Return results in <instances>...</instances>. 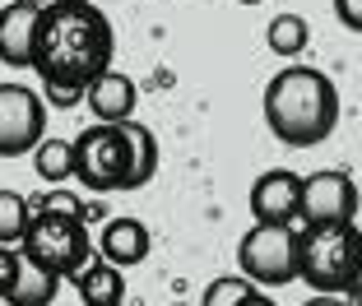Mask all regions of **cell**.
<instances>
[{
  "label": "cell",
  "mask_w": 362,
  "mask_h": 306,
  "mask_svg": "<svg viewBox=\"0 0 362 306\" xmlns=\"http://www.w3.org/2000/svg\"><path fill=\"white\" fill-rule=\"evenodd\" d=\"M117 56V33L112 19L98 10L93 0H52L37 14V33H33V61L42 88H70L84 93L98 74Z\"/></svg>",
  "instance_id": "cell-1"
},
{
  "label": "cell",
  "mask_w": 362,
  "mask_h": 306,
  "mask_svg": "<svg viewBox=\"0 0 362 306\" xmlns=\"http://www.w3.org/2000/svg\"><path fill=\"white\" fill-rule=\"evenodd\" d=\"M158 177V139L149 126L130 121H93L75 135V181L93 195L144 190Z\"/></svg>",
  "instance_id": "cell-2"
},
{
  "label": "cell",
  "mask_w": 362,
  "mask_h": 306,
  "mask_svg": "<svg viewBox=\"0 0 362 306\" xmlns=\"http://www.w3.org/2000/svg\"><path fill=\"white\" fill-rule=\"evenodd\" d=\"M265 126L288 148H316L339 126V88L316 65H284L260 98Z\"/></svg>",
  "instance_id": "cell-3"
},
{
  "label": "cell",
  "mask_w": 362,
  "mask_h": 306,
  "mask_svg": "<svg viewBox=\"0 0 362 306\" xmlns=\"http://www.w3.org/2000/svg\"><path fill=\"white\" fill-rule=\"evenodd\" d=\"M362 264V228L358 218L302 223L298 228V278L316 293H344ZM353 302V297H349Z\"/></svg>",
  "instance_id": "cell-4"
},
{
  "label": "cell",
  "mask_w": 362,
  "mask_h": 306,
  "mask_svg": "<svg viewBox=\"0 0 362 306\" xmlns=\"http://www.w3.org/2000/svg\"><path fill=\"white\" fill-rule=\"evenodd\" d=\"M19 251H23V260L52 269L61 283L65 278H79L84 264L98 255L93 242H88L84 218H65V213H52V209H37L28 218V233H23Z\"/></svg>",
  "instance_id": "cell-5"
},
{
  "label": "cell",
  "mask_w": 362,
  "mask_h": 306,
  "mask_svg": "<svg viewBox=\"0 0 362 306\" xmlns=\"http://www.w3.org/2000/svg\"><path fill=\"white\" fill-rule=\"evenodd\" d=\"M237 264L260 288L298 283V223H251L237 242Z\"/></svg>",
  "instance_id": "cell-6"
},
{
  "label": "cell",
  "mask_w": 362,
  "mask_h": 306,
  "mask_svg": "<svg viewBox=\"0 0 362 306\" xmlns=\"http://www.w3.org/2000/svg\"><path fill=\"white\" fill-rule=\"evenodd\" d=\"M47 139V98L19 79L0 84V158H28Z\"/></svg>",
  "instance_id": "cell-7"
},
{
  "label": "cell",
  "mask_w": 362,
  "mask_h": 306,
  "mask_svg": "<svg viewBox=\"0 0 362 306\" xmlns=\"http://www.w3.org/2000/svg\"><path fill=\"white\" fill-rule=\"evenodd\" d=\"M362 209V190L349 172H311L302 177V209L298 223H334V218H358Z\"/></svg>",
  "instance_id": "cell-8"
},
{
  "label": "cell",
  "mask_w": 362,
  "mask_h": 306,
  "mask_svg": "<svg viewBox=\"0 0 362 306\" xmlns=\"http://www.w3.org/2000/svg\"><path fill=\"white\" fill-rule=\"evenodd\" d=\"M302 209V177L293 167H269L251 186V213L260 223H298Z\"/></svg>",
  "instance_id": "cell-9"
},
{
  "label": "cell",
  "mask_w": 362,
  "mask_h": 306,
  "mask_svg": "<svg viewBox=\"0 0 362 306\" xmlns=\"http://www.w3.org/2000/svg\"><path fill=\"white\" fill-rule=\"evenodd\" d=\"M37 14H42V5H33V0H10V5L0 10V65L28 70Z\"/></svg>",
  "instance_id": "cell-10"
},
{
  "label": "cell",
  "mask_w": 362,
  "mask_h": 306,
  "mask_svg": "<svg viewBox=\"0 0 362 306\" xmlns=\"http://www.w3.org/2000/svg\"><path fill=\"white\" fill-rule=\"evenodd\" d=\"M135 102H139L135 79L121 74V70H112V65H107L93 84L84 88V107L93 112L98 121H130V117H135Z\"/></svg>",
  "instance_id": "cell-11"
},
{
  "label": "cell",
  "mask_w": 362,
  "mask_h": 306,
  "mask_svg": "<svg viewBox=\"0 0 362 306\" xmlns=\"http://www.w3.org/2000/svg\"><path fill=\"white\" fill-rule=\"evenodd\" d=\"M98 255L112 260V264H121V269L149 260V228H144L139 218H130V213H121V218H112L103 228V237H98Z\"/></svg>",
  "instance_id": "cell-12"
},
{
  "label": "cell",
  "mask_w": 362,
  "mask_h": 306,
  "mask_svg": "<svg viewBox=\"0 0 362 306\" xmlns=\"http://www.w3.org/2000/svg\"><path fill=\"white\" fill-rule=\"evenodd\" d=\"M84 306H121L126 302V269L112 260H88L84 274L75 278Z\"/></svg>",
  "instance_id": "cell-13"
},
{
  "label": "cell",
  "mask_w": 362,
  "mask_h": 306,
  "mask_svg": "<svg viewBox=\"0 0 362 306\" xmlns=\"http://www.w3.org/2000/svg\"><path fill=\"white\" fill-rule=\"evenodd\" d=\"M265 47L279 56V61H298L302 52L311 47V23L302 19V14H274L269 19V28H265Z\"/></svg>",
  "instance_id": "cell-14"
},
{
  "label": "cell",
  "mask_w": 362,
  "mask_h": 306,
  "mask_svg": "<svg viewBox=\"0 0 362 306\" xmlns=\"http://www.w3.org/2000/svg\"><path fill=\"white\" fill-rule=\"evenodd\" d=\"M204 306H269V297L260 293L256 278H246V274H223V278H214L209 288L200 293Z\"/></svg>",
  "instance_id": "cell-15"
},
{
  "label": "cell",
  "mask_w": 362,
  "mask_h": 306,
  "mask_svg": "<svg viewBox=\"0 0 362 306\" xmlns=\"http://www.w3.org/2000/svg\"><path fill=\"white\" fill-rule=\"evenodd\" d=\"M56 288H61V278H56L52 269L23 260L19 283H14V293H10V306H52L56 302Z\"/></svg>",
  "instance_id": "cell-16"
},
{
  "label": "cell",
  "mask_w": 362,
  "mask_h": 306,
  "mask_svg": "<svg viewBox=\"0 0 362 306\" xmlns=\"http://www.w3.org/2000/svg\"><path fill=\"white\" fill-rule=\"evenodd\" d=\"M33 167L37 177L61 186V181L75 177V139H42V144L33 148Z\"/></svg>",
  "instance_id": "cell-17"
},
{
  "label": "cell",
  "mask_w": 362,
  "mask_h": 306,
  "mask_svg": "<svg viewBox=\"0 0 362 306\" xmlns=\"http://www.w3.org/2000/svg\"><path fill=\"white\" fill-rule=\"evenodd\" d=\"M28 218H33V204L19 190H0V242L19 246L23 233H28Z\"/></svg>",
  "instance_id": "cell-18"
},
{
  "label": "cell",
  "mask_w": 362,
  "mask_h": 306,
  "mask_svg": "<svg viewBox=\"0 0 362 306\" xmlns=\"http://www.w3.org/2000/svg\"><path fill=\"white\" fill-rule=\"evenodd\" d=\"M19 269H23V251H10L0 242V302H10L14 283H19Z\"/></svg>",
  "instance_id": "cell-19"
},
{
  "label": "cell",
  "mask_w": 362,
  "mask_h": 306,
  "mask_svg": "<svg viewBox=\"0 0 362 306\" xmlns=\"http://www.w3.org/2000/svg\"><path fill=\"white\" fill-rule=\"evenodd\" d=\"M334 19L349 33H362V0H334Z\"/></svg>",
  "instance_id": "cell-20"
},
{
  "label": "cell",
  "mask_w": 362,
  "mask_h": 306,
  "mask_svg": "<svg viewBox=\"0 0 362 306\" xmlns=\"http://www.w3.org/2000/svg\"><path fill=\"white\" fill-rule=\"evenodd\" d=\"M107 218V204L103 200H84V223H103Z\"/></svg>",
  "instance_id": "cell-21"
},
{
  "label": "cell",
  "mask_w": 362,
  "mask_h": 306,
  "mask_svg": "<svg viewBox=\"0 0 362 306\" xmlns=\"http://www.w3.org/2000/svg\"><path fill=\"white\" fill-rule=\"evenodd\" d=\"M349 297H353V302H362V264H358V274H353V283H349Z\"/></svg>",
  "instance_id": "cell-22"
},
{
  "label": "cell",
  "mask_w": 362,
  "mask_h": 306,
  "mask_svg": "<svg viewBox=\"0 0 362 306\" xmlns=\"http://www.w3.org/2000/svg\"><path fill=\"white\" fill-rule=\"evenodd\" d=\"M237 5H260V0H237Z\"/></svg>",
  "instance_id": "cell-23"
},
{
  "label": "cell",
  "mask_w": 362,
  "mask_h": 306,
  "mask_svg": "<svg viewBox=\"0 0 362 306\" xmlns=\"http://www.w3.org/2000/svg\"><path fill=\"white\" fill-rule=\"evenodd\" d=\"M33 5H52V0H33Z\"/></svg>",
  "instance_id": "cell-24"
}]
</instances>
